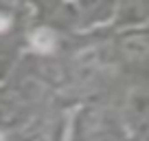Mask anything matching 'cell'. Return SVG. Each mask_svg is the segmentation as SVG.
Wrapping results in <instances>:
<instances>
[{"mask_svg":"<svg viewBox=\"0 0 149 141\" xmlns=\"http://www.w3.org/2000/svg\"><path fill=\"white\" fill-rule=\"evenodd\" d=\"M0 141H2V137H0Z\"/></svg>","mask_w":149,"mask_h":141,"instance_id":"3957f363","label":"cell"},{"mask_svg":"<svg viewBox=\"0 0 149 141\" xmlns=\"http://www.w3.org/2000/svg\"><path fill=\"white\" fill-rule=\"evenodd\" d=\"M33 47L37 49V51H53L55 49V35H53L48 29H40V31L33 33Z\"/></svg>","mask_w":149,"mask_h":141,"instance_id":"6da1fadb","label":"cell"},{"mask_svg":"<svg viewBox=\"0 0 149 141\" xmlns=\"http://www.w3.org/2000/svg\"><path fill=\"white\" fill-rule=\"evenodd\" d=\"M7 27H9V20H7L5 16H0V31H5Z\"/></svg>","mask_w":149,"mask_h":141,"instance_id":"7a4b0ae2","label":"cell"}]
</instances>
